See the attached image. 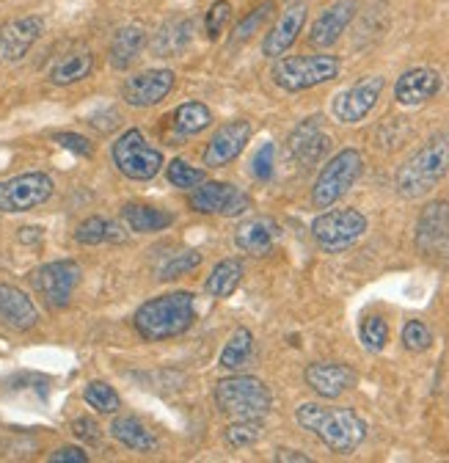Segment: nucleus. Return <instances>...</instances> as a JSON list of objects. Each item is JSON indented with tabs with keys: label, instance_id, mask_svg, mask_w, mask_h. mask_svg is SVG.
I'll list each match as a JSON object with an SVG mask.
<instances>
[{
	"label": "nucleus",
	"instance_id": "nucleus-1",
	"mask_svg": "<svg viewBox=\"0 0 449 463\" xmlns=\"http://www.w3.org/2000/svg\"><path fill=\"white\" fill-rule=\"evenodd\" d=\"M295 420L304 430L314 433L331 452L351 455L367 439V422L351 409H331L320 402L298 405Z\"/></svg>",
	"mask_w": 449,
	"mask_h": 463
},
{
	"label": "nucleus",
	"instance_id": "nucleus-2",
	"mask_svg": "<svg viewBox=\"0 0 449 463\" xmlns=\"http://www.w3.org/2000/svg\"><path fill=\"white\" fill-rule=\"evenodd\" d=\"M196 320V296L188 289H174L138 307L133 323L146 342H163L185 334Z\"/></svg>",
	"mask_w": 449,
	"mask_h": 463
},
{
	"label": "nucleus",
	"instance_id": "nucleus-3",
	"mask_svg": "<svg viewBox=\"0 0 449 463\" xmlns=\"http://www.w3.org/2000/svg\"><path fill=\"white\" fill-rule=\"evenodd\" d=\"M449 174V133H435L425 146H419L398 171V194L403 199L427 196Z\"/></svg>",
	"mask_w": 449,
	"mask_h": 463
},
{
	"label": "nucleus",
	"instance_id": "nucleus-4",
	"mask_svg": "<svg viewBox=\"0 0 449 463\" xmlns=\"http://www.w3.org/2000/svg\"><path fill=\"white\" fill-rule=\"evenodd\" d=\"M270 402V389L254 375H232L215 383V405L229 420H262Z\"/></svg>",
	"mask_w": 449,
	"mask_h": 463
},
{
	"label": "nucleus",
	"instance_id": "nucleus-5",
	"mask_svg": "<svg viewBox=\"0 0 449 463\" xmlns=\"http://www.w3.org/2000/svg\"><path fill=\"white\" fill-rule=\"evenodd\" d=\"M342 64L333 55H290L278 58L273 67V83L285 91H306L320 83H328L340 75Z\"/></svg>",
	"mask_w": 449,
	"mask_h": 463
},
{
	"label": "nucleus",
	"instance_id": "nucleus-6",
	"mask_svg": "<svg viewBox=\"0 0 449 463\" xmlns=\"http://www.w3.org/2000/svg\"><path fill=\"white\" fill-rule=\"evenodd\" d=\"M364 157L359 149H342L336 152L320 171V177L312 188V204L317 210H328L331 204L340 202L361 177Z\"/></svg>",
	"mask_w": 449,
	"mask_h": 463
},
{
	"label": "nucleus",
	"instance_id": "nucleus-7",
	"mask_svg": "<svg viewBox=\"0 0 449 463\" xmlns=\"http://www.w3.org/2000/svg\"><path fill=\"white\" fill-rule=\"evenodd\" d=\"M367 232V218L359 210H331L314 218L312 238L314 243L328 251L340 254L351 246H356Z\"/></svg>",
	"mask_w": 449,
	"mask_h": 463
},
{
	"label": "nucleus",
	"instance_id": "nucleus-8",
	"mask_svg": "<svg viewBox=\"0 0 449 463\" xmlns=\"http://www.w3.org/2000/svg\"><path fill=\"white\" fill-rule=\"evenodd\" d=\"M110 152H114V163H117V168L125 174V177L138 180V183L154 180L160 174V168H163L160 149L149 146V141L144 138L141 130L122 133Z\"/></svg>",
	"mask_w": 449,
	"mask_h": 463
},
{
	"label": "nucleus",
	"instance_id": "nucleus-9",
	"mask_svg": "<svg viewBox=\"0 0 449 463\" xmlns=\"http://www.w3.org/2000/svg\"><path fill=\"white\" fill-rule=\"evenodd\" d=\"M80 276L83 270L75 260H59L36 268L31 273V284L50 309H64L75 293V287L80 284Z\"/></svg>",
	"mask_w": 449,
	"mask_h": 463
},
{
	"label": "nucleus",
	"instance_id": "nucleus-10",
	"mask_svg": "<svg viewBox=\"0 0 449 463\" xmlns=\"http://www.w3.org/2000/svg\"><path fill=\"white\" fill-rule=\"evenodd\" d=\"M55 185L44 171H28L17 174L12 180L0 183V213H28L39 204H44L52 196Z\"/></svg>",
	"mask_w": 449,
	"mask_h": 463
},
{
	"label": "nucleus",
	"instance_id": "nucleus-11",
	"mask_svg": "<svg viewBox=\"0 0 449 463\" xmlns=\"http://www.w3.org/2000/svg\"><path fill=\"white\" fill-rule=\"evenodd\" d=\"M191 210L204 215L235 218L251 210V196L232 183L212 180V183H201V188L191 194Z\"/></svg>",
	"mask_w": 449,
	"mask_h": 463
},
{
	"label": "nucleus",
	"instance_id": "nucleus-12",
	"mask_svg": "<svg viewBox=\"0 0 449 463\" xmlns=\"http://www.w3.org/2000/svg\"><path fill=\"white\" fill-rule=\"evenodd\" d=\"M416 249L441 265H449V204L433 202L416 223Z\"/></svg>",
	"mask_w": 449,
	"mask_h": 463
},
{
	"label": "nucleus",
	"instance_id": "nucleus-13",
	"mask_svg": "<svg viewBox=\"0 0 449 463\" xmlns=\"http://www.w3.org/2000/svg\"><path fill=\"white\" fill-rule=\"evenodd\" d=\"M386 80L380 75H369L361 78L359 83H353L351 89L340 91L333 97V119L342 125H359L361 119H367L369 110L378 105L380 91H383Z\"/></svg>",
	"mask_w": 449,
	"mask_h": 463
},
{
	"label": "nucleus",
	"instance_id": "nucleus-14",
	"mask_svg": "<svg viewBox=\"0 0 449 463\" xmlns=\"http://www.w3.org/2000/svg\"><path fill=\"white\" fill-rule=\"evenodd\" d=\"M174 89V72L172 70H146L125 80L122 97L133 108H152L163 102Z\"/></svg>",
	"mask_w": 449,
	"mask_h": 463
},
{
	"label": "nucleus",
	"instance_id": "nucleus-15",
	"mask_svg": "<svg viewBox=\"0 0 449 463\" xmlns=\"http://www.w3.org/2000/svg\"><path fill=\"white\" fill-rule=\"evenodd\" d=\"M248 138H251V122L238 119V122L223 125V128L212 136V141L207 144V149H204V155H201L204 165H207V168L229 165V163L246 149Z\"/></svg>",
	"mask_w": 449,
	"mask_h": 463
},
{
	"label": "nucleus",
	"instance_id": "nucleus-16",
	"mask_svg": "<svg viewBox=\"0 0 449 463\" xmlns=\"http://www.w3.org/2000/svg\"><path fill=\"white\" fill-rule=\"evenodd\" d=\"M304 381L317 397L336 400L356 386V373L340 362H314L304 370Z\"/></svg>",
	"mask_w": 449,
	"mask_h": 463
},
{
	"label": "nucleus",
	"instance_id": "nucleus-17",
	"mask_svg": "<svg viewBox=\"0 0 449 463\" xmlns=\"http://www.w3.org/2000/svg\"><path fill=\"white\" fill-rule=\"evenodd\" d=\"M287 146H290V155L301 163V165H317L328 152H331V136L323 130L317 116L312 119L301 122L290 138H287Z\"/></svg>",
	"mask_w": 449,
	"mask_h": 463
},
{
	"label": "nucleus",
	"instance_id": "nucleus-18",
	"mask_svg": "<svg viewBox=\"0 0 449 463\" xmlns=\"http://www.w3.org/2000/svg\"><path fill=\"white\" fill-rule=\"evenodd\" d=\"M42 33H44V20L36 14L6 23L0 28V61H20L39 42Z\"/></svg>",
	"mask_w": 449,
	"mask_h": 463
},
{
	"label": "nucleus",
	"instance_id": "nucleus-19",
	"mask_svg": "<svg viewBox=\"0 0 449 463\" xmlns=\"http://www.w3.org/2000/svg\"><path fill=\"white\" fill-rule=\"evenodd\" d=\"M356 17V0H336L333 6H328L312 25L309 31V44L312 47H333L340 42V36L345 33V28L351 25V20Z\"/></svg>",
	"mask_w": 449,
	"mask_h": 463
},
{
	"label": "nucleus",
	"instance_id": "nucleus-20",
	"mask_svg": "<svg viewBox=\"0 0 449 463\" xmlns=\"http://www.w3.org/2000/svg\"><path fill=\"white\" fill-rule=\"evenodd\" d=\"M304 23H306V4H290V6L282 12V17L276 20V25L270 28V33L265 36L262 52H265L267 58L285 55V52L295 44L298 33L304 31Z\"/></svg>",
	"mask_w": 449,
	"mask_h": 463
},
{
	"label": "nucleus",
	"instance_id": "nucleus-21",
	"mask_svg": "<svg viewBox=\"0 0 449 463\" xmlns=\"http://www.w3.org/2000/svg\"><path fill=\"white\" fill-rule=\"evenodd\" d=\"M441 89V75L430 67H416L400 75L398 86H395V99L406 108H416L425 105L427 99H433Z\"/></svg>",
	"mask_w": 449,
	"mask_h": 463
},
{
	"label": "nucleus",
	"instance_id": "nucleus-22",
	"mask_svg": "<svg viewBox=\"0 0 449 463\" xmlns=\"http://www.w3.org/2000/svg\"><path fill=\"white\" fill-rule=\"evenodd\" d=\"M278 223L273 218H248L235 229V243L240 251L254 254V257H265L273 251L276 241H278Z\"/></svg>",
	"mask_w": 449,
	"mask_h": 463
},
{
	"label": "nucleus",
	"instance_id": "nucleus-23",
	"mask_svg": "<svg viewBox=\"0 0 449 463\" xmlns=\"http://www.w3.org/2000/svg\"><path fill=\"white\" fill-rule=\"evenodd\" d=\"M36 320L39 312L23 289L12 284H0V323H6L17 331H28L36 326Z\"/></svg>",
	"mask_w": 449,
	"mask_h": 463
},
{
	"label": "nucleus",
	"instance_id": "nucleus-24",
	"mask_svg": "<svg viewBox=\"0 0 449 463\" xmlns=\"http://www.w3.org/2000/svg\"><path fill=\"white\" fill-rule=\"evenodd\" d=\"M191 42H193V17H174L157 31L152 42V52L157 58H177L191 47Z\"/></svg>",
	"mask_w": 449,
	"mask_h": 463
},
{
	"label": "nucleus",
	"instance_id": "nucleus-25",
	"mask_svg": "<svg viewBox=\"0 0 449 463\" xmlns=\"http://www.w3.org/2000/svg\"><path fill=\"white\" fill-rule=\"evenodd\" d=\"M144 44H146V28L144 25H138V23L122 25L114 33V39H110V50H108L110 67H114V70H127L136 61V58L141 55Z\"/></svg>",
	"mask_w": 449,
	"mask_h": 463
},
{
	"label": "nucleus",
	"instance_id": "nucleus-26",
	"mask_svg": "<svg viewBox=\"0 0 449 463\" xmlns=\"http://www.w3.org/2000/svg\"><path fill=\"white\" fill-rule=\"evenodd\" d=\"M110 436L133 452H141V455L157 452V436L138 417H117L110 422Z\"/></svg>",
	"mask_w": 449,
	"mask_h": 463
},
{
	"label": "nucleus",
	"instance_id": "nucleus-27",
	"mask_svg": "<svg viewBox=\"0 0 449 463\" xmlns=\"http://www.w3.org/2000/svg\"><path fill=\"white\" fill-rule=\"evenodd\" d=\"M243 262L240 260H223L212 268V273L204 281V293L212 298H229L243 281Z\"/></svg>",
	"mask_w": 449,
	"mask_h": 463
},
{
	"label": "nucleus",
	"instance_id": "nucleus-28",
	"mask_svg": "<svg viewBox=\"0 0 449 463\" xmlns=\"http://www.w3.org/2000/svg\"><path fill=\"white\" fill-rule=\"evenodd\" d=\"M91 70H94V55L89 50H78V52L64 55L61 61L52 67L50 80L55 86H72V83L86 80L91 75Z\"/></svg>",
	"mask_w": 449,
	"mask_h": 463
},
{
	"label": "nucleus",
	"instance_id": "nucleus-29",
	"mask_svg": "<svg viewBox=\"0 0 449 463\" xmlns=\"http://www.w3.org/2000/svg\"><path fill=\"white\" fill-rule=\"evenodd\" d=\"M122 215H125V221L130 223L133 232H144V235H149V232H160V229L174 223L172 213H163V210L149 207V204H127Z\"/></svg>",
	"mask_w": 449,
	"mask_h": 463
},
{
	"label": "nucleus",
	"instance_id": "nucleus-30",
	"mask_svg": "<svg viewBox=\"0 0 449 463\" xmlns=\"http://www.w3.org/2000/svg\"><path fill=\"white\" fill-rule=\"evenodd\" d=\"M119 226L108 218H99V215H91L86 218L78 229H75V241L80 246H99V243H108V241H125V235H119Z\"/></svg>",
	"mask_w": 449,
	"mask_h": 463
},
{
	"label": "nucleus",
	"instance_id": "nucleus-31",
	"mask_svg": "<svg viewBox=\"0 0 449 463\" xmlns=\"http://www.w3.org/2000/svg\"><path fill=\"white\" fill-rule=\"evenodd\" d=\"M212 125V110L204 102H185L174 110V128L180 136H199Z\"/></svg>",
	"mask_w": 449,
	"mask_h": 463
},
{
	"label": "nucleus",
	"instance_id": "nucleus-32",
	"mask_svg": "<svg viewBox=\"0 0 449 463\" xmlns=\"http://www.w3.org/2000/svg\"><path fill=\"white\" fill-rule=\"evenodd\" d=\"M251 354H254V334L248 328H238L229 336L227 347L220 351L218 364L223 370H240V367H246V362L251 359Z\"/></svg>",
	"mask_w": 449,
	"mask_h": 463
},
{
	"label": "nucleus",
	"instance_id": "nucleus-33",
	"mask_svg": "<svg viewBox=\"0 0 449 463\" xmlns=\"http://www.w3.org/2000/svg\"><path fill=\"white\" fill-rule=\"evenodd\" d=\"M83 400L91 405V409H97L99 414H117L122 409V400L117 394V389L105 383V381H91L83 392Z\"/></svg>",
	"mask_w": 449,
	"mask_h": 463
},
{
	"label": "nucleus",
	"instance_id": "nucleus-34",
	"mask_svg": "<svg viewBox=\"0 0 449 463\" xmlns=\"http://www.w3.org/2000/svg\"><path fill=\"white\" fill-rule=\"evenodd\" d=\"M265 428H262V420H235L227 430H223V441L235 449H243V447H251L262 439Z\"/></svg>",
	"mask_w": 449,
	"mask_h": 463
},
{
	"label": "nucleus",
	"instance_id": "nucleus-35",
	"mask_svg": "<svg viewBox=\"0 0 449 463\" xmlns=\"http://www.w3.org/2000/svg\"><path fill=\"white\" fill-rule=\"evenodd\" d=\"M165 177H168V183H172L174 188H182V191H191V188H196V185H201L204 183V168H196V165H191L188 160H172L168 163V168H165Z\"/></svg>",
	"mask_w": 449,
	"mask_h": 463
},
{
	"label": "nucleus",
	"instance_id": "nucleus-36",
	"mask_svg": "<svg viewBox=\"0 0 449 463\" xmlns=\"http://www.w3.org/2000/svg\"><path fill=\"white\" fill-rule=\"evenodd\" d=\"M199 265H201V254H199L196 249H188V251L174 254L168 262H163L160 270H157V279H160V281H172V279H180V276L196 270Z\"/></svg>",
	"mask_w": 449,
	"mask_h": 463
},
{
	"label": "nucleus",
	"instance_id": "nucleus-37",
	"mask_svg": "<svg viewBox=\"0 0 449 463\" xmlns=\"http://www.w3.org/2000/svg\"><path fill=\"white\" fill-rule=\"evenodd\" d=\"M359 336H361V345L367 347L369 354H380L386 342H388V326L383 317L378 315H369L361 320V328H359Z\"/></svg>",
	"mask_w": 449,
	"mask_h": 463
},
{
	"label": "nucleus",
	"instance_id": "nucleus-38",
	"mask_svg": "<svg viewBox=\"0 0 449 463\" xmlns=\"http://www.w3.org/2000/svg\"><path fill=\"white\" fill-rule=\"evenodd\" d=\"M403 345L411 354H425L433 345V331L422 323V320H408L403 326Z\"/></svg>",
	"mask_w": 449,
	"mask_h": 463
},
{
	"label": "nucleus",
	"instance_id": "nucleus-39",
	"mask_svg": "<svg viewBox=\"0 0 449 463\" xmlns=\"http://www.w3.org/2000/svg\"><path fill=\"white\" fill-rule=\"evenodd\" d=\"M232 20V6L229 0H215V4L210 6L207 12V20H204V31L210 39H218L223 33V28H227V23Z\"/></svg>",
	"mask_w": 449,
	"mask_h": 463
},
{
	"label": "nucleus",
	"instance_id": "nucleus-40",
	"mask_svg": "<svg viewBox=\"0 0 449 463\" xmlns=\"http://www.w3.org/2000/svg\"><path fill=\"white\" fill-rule=\"evenodd\" d=\"M270 12H273V4H270V0H265L262 6H257V9H254V12H251V14H248V17H246L240 25H238V33H235V39H238V42L248 39V36H251V33H254V31H257V28H259V25H262L267 17H270Z\"/></svg>",
	"mask_w": 449,
	"mask_h": 463
},
{
	"label": "nucleus",
	"instance_id": "nucleus-41",
	"mask_svg": "<svg viewBox=\"0 0 449 463\" xmlns=\"http://www.w3.org/2000/svg\"><path fill=\"white\" fill-rule=\"evenodd\" d=\"M273 160H276V146L273 144H262L251 160V168H254V177L257 180H270L273 177Z\"/></svg>",
	"mask_w": 449,
	"mask_h": 463
},
{
	"label": "nucleus",
	"instance_id": "nucleus-42",
	"mask_svg": "<svg viewBox=\"0 0 449 463\" xmlns=\"http://www.w3.org/2000/svg\"><path fill=\"white\" fill-rule=\"evenodd\" d=\"M55 141H59L64 149H70V152L80 155V157H91V155H94L91 141H89V138H83V136H78V133H55Z\"/></svg>",
	"mask_w": 449,
	"mask_h": 463
},
{
	"label": "nucleus",
	"instance_id": "nucleus-43",
	"mask_svg": "<svg viewBox=\"0 0 449 463\" xmlns=\"http://www.w3.org/2000/svg\"><path fill=\"white\" fill-rule=\"evenodd\" d=\"M72 433H75L80 441H86V444H99V441H102L99 425H97L91 417H78V420L72 422Z\"/></svg>",
	"mask_w": 449,
	"mask_h": 463
},
{
	"label": "nucleus",
	"instance_id": "nucleus-44",
	"mask_svg": "<svg viewBox=\"0 0 449 463\" xmlns=\"http://www.w3.org/2000/svg\"><path fill=\"white\" fill-rule=\"evenodd\" d=\"M50 460H52V463H86L89 455H86L80 447H61V449H55V452L50 455Z\"/></svg>",
	"mask_w": 449,
	"mask_h": 463
},
{
	"label": "nucleus",
	"instance_id": "nucleus-45",
	"mask_svg": "<svg viewBox=\"0 0 449 463\" xmlns=\"http://www.w3.org/2000/svg\"><path fill=\"white\" fill-rule=\"evenodd\" d=\"M276 460H293V463H309L312 458L298 449H276Z\"/></svg>",
	"mask_w": 449,
	"mask_h": 463
},
{
	"label": "nucleus",
	"instance_id": "nucleus-46",
	"mask_svg": "<svg viewBox=\"0 0 449 463\" xmlns=\"http://www.w3.org/2000/svg\"><path fill=\"white\" fill-rule=\"evenodd\" d=\"M20 241H23V243L42 241V229H39V226H25V229H20Z\"/></svg>",
	"mask_w": 449,
	"mask_h": 463
}]
</instances>
